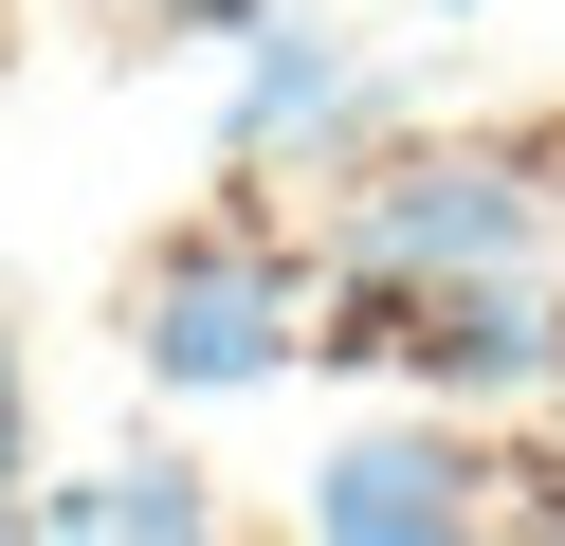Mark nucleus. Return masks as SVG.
<instances>
[{
    "instance_id": "1",
    "label": "nucleus",
    "mask_w": 565,
    "mask_h": 546,
    "mask_svg": "<svg viewBox=\"0 0 565 546\" xmlns=\"http://www.w3.org/2000/svg\"><path fill=\"white\" fill-rule=\"evenodd\" d=\"M547 255V182L492 164V146H438V164H383L347 201V274L383 291H438V274H529Z\"/></svg>"
},
{
    "instance_id": "6",
    "label": "nucleus",
    "mask_w": 565,
    "mask_h": 546,
    "mask_svg": "<svg viewBox=\"0 0 565 546\" xmlns=\"http://www.w3.org/2000/svg\"><path fill=\"white\" fill-rule=\"evenodd\" d=\"M19 437H38V400H19V328H0V528H19Z\"/></svg>"
},
{
    "instance_id": "5",
    "label": "nucleus",
    "mask_w": 565,
    "mask_h": 546,
    "mask_svg": "<svg viewBox=\"0 0 565 546\" xmlns=\"http://www.w3.org/2000/svg\"><path fill=\"white\" fill-rule=\"evenodd\" d=\"M19 528H55V546H201V528H220V492H201V473L183 456H128L110 473V492H19Z\"/></svg>"
},
{
    "instance_id": "4",
    "label": "nucleus",
    "mask_w": 565,
    "mask_h": 546,
    "mask_svg": "<svg viewBox=\"0 0 565 546\" xmlns=\"http://www.w3.org/2000/svg\"><path fill=\"white\" fill-rule=\"evenodd\" d=\"M365 92V55H347L329 19H256V55H237V109H220V146L256 164V146H292V128H329V109Z\"/></svg>"
},
{
    "instance_id": "7",
    "label": "nucleus",
    "mask_w": 565,
    "mask_h": 546,
    "mask_svg": "<svg viewBox=\"0 0 565 546\" xmlns=\"http://www.w3.org/2000/svg\"><path fill=\"white\" fill-rule=\"evenodd\" d=\"M164 19H256V0H164Z\"/></svg>"
},
{
    "instance_id": "3",
    "label": "nucleus",
    "mask_w": 565,
    "mask_h": 546,
    "mask_svg": "<svg viewBox=\"0 0 565 546\" xmlns=\"http://www.w3.org/2000/svg\"><path fill=\"white\" fill-rule=\"evenodd\" d=\"M310 528L329 546H438V528H475V456L456 437H347L310 473Z\"/></svg>"
},
{
    "instance_id": "2",
    "label": "nucleus",
    "mask_w": 565,
    "mask_h": 546,
    "mask_svg": "<svg viewBox=\"0 0 565 546\" xmlns=\"http://www.w3.org/2000/svg\"><path fill=\"white\" fill-rule=\"evenodd\" d=\"M128 346H147V383L237 400V383H274L310 328H292V274H274V255H164V274H147V328H128Z\"/></svg>"
}]
</instances>
